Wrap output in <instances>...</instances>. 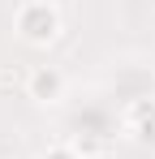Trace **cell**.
<instances>
[{
  "mask_svg": "<svg viewBox=\"0 0 155 159\" xmlns=\"http://www.w3.org/2000/svg\"><path fill=\"white\" fill-rule=\"evenodd\" d=\"M17 34H22L26 43H35V48L56 43V34H60L56 4H48V0H26L22 9H17Z\"/></svg>",
  "mask_w": 155,
  "mask_h": 159,
  "instance_id": "obj_1",
  "label": "cell"
},
{
  "mask_svg": "<svg viewBox=\"0 0 155 159\" xmlns=\"http://www.w3.org/2000/svg\"><path fill=\"white\" fill-rule=\"evenodd\" d=\"M26 90H30V99H39V103H56L60 90H65V78H60V69L39 65V69L30 73V82H26Z\"/></svg>",
  "mask_w": 155,
  "mask_h": 159,
  "instance_id": "obj_2",
  "label": "cell"
},
{
  "mask_svg": "<svg viewBox=\"0 0 155 159\" xmlns=\"http://www.w3.org/2000/svg\"><path fill=\"white\" fill-rule=\"evenodd\" d=\"M125 125L134 129V138H155V99H138L125 107Z\"/></svg>",
  "mask_w": 155,
  "mask_h": 159,
  "instance_id": "obj_3",
  "label": "cell"
},
{
  "mask_svg": "<svg viewBox=\"0 0 155 159\" xmlns=\"http://www.w3.org/2000/svg\"><path fill=\"white\" fill-rule=\"evenodd\" d=\"M43 159H82V151H78V146H69V142H56V146H48V151H43Z\"/></svg>",
  "mask_w": 155,
  "mask_h": 159,
  "instance_id": "obj_4",
  "label": "cell"
}]
</instances>
